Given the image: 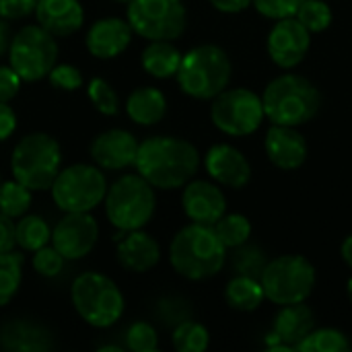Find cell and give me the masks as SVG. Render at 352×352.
<instances>
[{"mask_svg":"<svg viewBox=\"0 0 352 352\" xmlns=\"http://www.w3.org/2000/svg\"><path fill=\"white\" fill-rule=\"evenodd\" d=\"M155 316L165 328H175L186 320H192V307L182 297H163L155 305Z\"/></svg>","mask_w":352,"mask_h":352,"instance_id":"cell-36","label":"cell"},{"mask_svg":"<svg viewBox=\"0 0 352 352\" xmlns=\"http://www.w3.org/2000/svg\"><path fill=\"white\" fill-rule=\"evenodd\" d=\"M14 233H16V248L29 254L52 243V227L39 214H29V212L23 214L14 223Z\"/></svg>","mask_w":352,"mask_h":352,"instance_id":"cell-27","label":"cell"},{"mask_svg":"<svg viewBox=\"0 0 352 352\" xmlns=\"http://www.w3.org/2000/svg\"><path fill=\"white\" fill-rule=\"evenodd\" d=\"M68 260L52 243H47V245L39 248L37 252H33V258H31V266H33L35 274H39L43 278L58 276L64 270V264Z\"/></svg>","mask_w":352,"mask_h":352,"instance_id":"cell-37","label":"cell"},{"mask_svg":"<svg viewBox=\"0 0 352 352\" xmlns=\"http://www.w3.org/2000/svg\"><path fill=\"white\" fill-rule=\"evenodd\" d=\"M23 254L2 252L0 254V307H6L19 293L23 283Z\"/></svg>","mask_w":352,"mask_h":352,"instance_id":"cell-28","label":"cell"},{"mask_svg":"<svg viewBox=\"0 0 352 352\" xmlns=\"http://www.w3.org/2000/svg\"><path fill=\"white\" fill-rule=\"evenodd\" d=\"M204 167L208 175L227 188L241 190L252 182V165L245 155L231 144H214L204 157Z\"/></svg>","mask_w":352,"mask_h":352,"instance_id":"cell-20","label":"cell"},{"mask_svg":"<svg viewBox=\"0 0 352 352\" xmlns=\"http://www.w3.org/2000/svg\"><path fill=\"white\" fill-rule=\"evenodd\" d=\"M138 140L132 132L111 128L97 134L89 146V155L95 165L107 171H120L134 165L138 155Z\"/></svg>","mask_w":352,"mask_h":352,"instance_id":"cell-15","label":"cell"},{"mask_svg":"<svg viewBox=\"0 0 352 352\" xmlns=\"http://www.w3.org/2000/svg\"><path fill=\"white\" fill-rule=\"evenodd\" d=\"M33 14L54 37L74 35L85 23V8L80 0H39Z\"/></svg>","mask_w":352,"mask_h":352,"instance_id":"cell-22","label":"cell"},{"mask_svg":"<svg viewBox=\"0 0 352 352\" xmlns=\"http://www.w3.org/2000/svg\"><path fill=\"white\" fill-rule=\"evenodd\" d=\"M70 301L78 318L97 330L118 324L126 309L124 295L116 280L95 270H87L72 280Z\"/></svg>","mask_w":352,"mask_h":352,"instance_id":"cell-4","label":"cell"},{"mask_svg":"<svg viewBox=\"0 0 352 352\" xmlns=\"http://www.w3.org/2000/svg\"><path fill=\"white\" fill-rule=\"evenodd\" d=\"M233 64L227 52L214 43H202L184 54L175 74L179 89L200 101L214 99L231 82Z\"/></svg>","mask_w":352,"mask_h":352,"instance_id":"cell-5","label":"cell"},{"mask_svg":"<svg viewBox=\"0 0 352 352\" xmlns=\"http://www.w3.org/2000/svg\"><path fill=\"white\" fill-rule=\"evenodd\" d=\"M52 332L33 320L16 318L0 324V349L6 352H47L52 351Z\"/></svg>","mask_w":352,"mask_h":352,"instance_id":"cell-21","label":"cell"},{"mask_svg":"<svg viewBox=\"0 0 352 352\" xmlns=\"http://www.w3.org/2000/svg\"><path fill=\"white\" fill-rule=\"evenodd\" d=\"M14 130H16V113L8 103L0 101V142L8 140L14 134Z\"/></svg>","mask_w":352,"mask_h":352,"instance_id":"cell-44","label":"cell"},{"mask_svg":"<svg viewBox=\"0 0 352 352\" xmlns=\"http://www.w3.org/2000/svg\"><path fill=\"white\" fill-rule=\"evenodd\" d=\"M87 95L93 103V107L103 116H118L120 113V99L116 89L105 78H91L87 87Z\"/></svg>","mask_w":352,"mask_h":352,"instance_id":"cell-35","label":"cell"},{"mask_svg":"<svg viewBox=\"0 0 352 352\" xmlns=\"http://www.w3.org/2000/svg\"><path fill=\"white\" fill-rule=\"evenodd\" d=\"M107 188L109 184L99 165L74 163L60 169L50 192L62 212H91L103 204Z\"/></svg>","mask_w":352,"mask_h":352,"instance_id":"cell-8","label":"cell"},{"mask_svg":"<svg viewBox=\"0 0 352 352\" xmlns=\"http://www.w3.org/2000/svg\"><path fill=\"white\" fill-rule=\"evenodd\" d=\"M316 328V316L311 307L303 303L283 305L280 314L274 320V334L280 340V344L289 346L291 351H297V346L311 334Z\"/></svg>","mask_w":352,"mask_h":352,"instance_id":"cell-23","label":"cell"},{"mask_svg":"<svg viewBox=\"0 0 352 352\" xmlns=\"http://www.w3.org/2000/svg\"><path fill=\"white\" fill-rule=\"evenodd\" d=\"M132 37L134 31L128 21L120 16H103L87 29L85 45L91 56L99 60H111L128 50Z\"/></svg>","mask_w":352,"mask_h":352,"instance_id":"cell-16","label":"cell"},{"mask_svg":"<svg viewBox=\"0 0 352 352\" xmlns=\"http://www.w3.org/2000/svg\"><path fill=\"white\" fill-rule=\"evenodd\" d=\"M262 287L266 293V299L283 305L303 303L309 299L316 287V268L314 264L299 256V254H285L268 262Z\"/></svg>","mask_w":352,"mask_h":352,"instance_id":"cell-10","label":"cell"},{"mask_svg":"<svg viewBox=\"0 0 352 352\" xmlns=\"http://www.w3.org/2000/svg\"><path fill=\"white\" fill-rule=\"evenodd\" d=\"M212 124L229 136H248L256 132L266 118L262 97L245 87L225 89L212 99Z\"/></svg>","mask_w":352,"mask_h":352,"instance_id":"cell-12","label":"cell"},{"mask_svg":"<svg viewBox=\"0 0 352 352\" xmlns=\"http://www.w3.org/2000/svg\"><path fill=\"white\" fill-rule=\"evenodd\" d=\"M311 45V33L303 27L297 16L278 19L268 33V56L270 60L285 70L299 66Z\"/></svg>","mask_w":352,"mask_h":352,"instance_id":"cell-14","label":"cell"},{"mask_svg":"<svg viewBox=\"0 0 352 352\" xmlns=\"http://www.w3.org/2000/svg\"><path fill=\"white\" fill-rule=\"evenodd\" d=\"M62 169L60 142L47 132L25 134L12 148L10 173L31 192H45L52 188Z\"/></svg>","mask_w":352,"mask_h":352,"instance_id":"cell-6","label":"cell"},{"mask_svg":"<svg viewBox=\"0 0 352 352\" xmlns=\"http://www.w3.org/2000/svg\"><path fill=\"white\" fill-rule=\"evenodd\" d=\"M10 39H12L10 25H8V21H6V19H2V16H0V56H6V54H8Z\"/></svg>","mask_w":352,"mask_h":352,"instance_id":"cell-46","label":"cell"},{"mask_svg":"<svg viewBox=\"0 0 352 352\" xmlns=\"http://www.w3.org/2000/svg\"><path fill=\"white\" fill-rule=\"evenodd\" d=\"M295 16L303 23L309 33H322L332 25V8L324 0H303Z\"/></svg>","mask_w":352,"mask_h":352,"instance_id":"cell-34","label":"cell"},{"mask_svg":"<svg viewBox=\"0 0 352 352\" xmlns=\"http://www.w3.org/2000/svg\"><path fill=\"white\" fill-rule=\"evenodd\" d=\"M351 349L349 336L336 328H314L311 334L297 346L301 352H349Z\"/></svg>","mask_w":352,"mask_h":352,"instance_id":"cell-31","label":"cell"},{"mask_svg":"<svg viewBox=\"0 0 352 352\" xmlns=\"http://www.w3.org/2000/svg\"><path fill=\"white\" fill-rule=\"evenodd\" d=\"M99 351L101 352H122L120 346H111V344H107V346H99Z\"/></svg>","mask_w":352,"mask_h":352,"instance_id":"cell-48","label":"cell"},{"mask_svg":"<svg viewBox=\"0 0 352 352\" xmlns=\"http://www.w3.org/2000/svg\"><path fill=\"white\" fill-rule=\"evenodd\" d=\"M99 241V223L91 212H64L52 229V245L68 260L87 258Z\"/></svg>","mask_w":352,"mask_h":352,"instance_id":"cell-13","label":"cell"},{"mask_svg":"<svg viewBox=\"0 0 352 352\" xmlns=\"http://www.w3.org/2000/svg\"><path fill=\"white\" fill-rule=\"evenodd\" d=\"M340 254H342V260L346 262V266H349V268H352V235H349V237L342 241Z\"/></svg>","mask_w":352,"mask_h":352,"instance_id":"cell-47","label":"cell"},{"mask_svg":"<svg viewBox=\"0 0 352 352\" xmlns=\"http://www.w3.org/2000/svg\"><path fill=\"white\" fill-rule=\"evenodd\" d=\"M0 184H2V175H0Z\"/></svg>","mask_w":352,"mask_h":352,"instance_id":"cell-51","label":"cell"},{"mask_svg":"<svg viewBox=\"0 0 352 352\" xmlns=\"http://www.w3.org/2000/svg\"><path fill=\"white\" fill-rule=\"evenodd\" d=\"M116 260L124 270L144 274L159 264L161 248L157 239L142 229L120 231L116 237Z\"/></svg>","mask_w":352,"mask_h":352,"instance_id":"cell-17","label":"cell"},{"mask_svg":"<svg viewBox=\"0 0 352 352\" xmlns=\"http://www.w3.org/2000/svg\"><path fill=\"white\" fill-rule=\"evenodd\" d=\"M270 163L283 171H295L307 161V140L295 126L272 124L264 138Z\"/></svg>","mask_w":352,"mask_h":352,"instance_id":"cell-19","label":"cell"},{"mask_svg":"<svg viewBox=\"0 0 352 352\" xmlns=\"http://www.w3.org/2000/svg\"><path fill=\"white\" fill-rule=\"evenodd\" d=\"M47 80L52 87H56L60 91H68V93L82 87V74L74 64H56L50 70Z\"/></svg>","mask_w":352,"mask_h":352,"instance_id":"cell-39","label":"cell"},{"mask_svg":"<svg viewBox=\"0 0 352 352\" xmlns=\"http://www.w3.org/2000/svg\"><path fill=\"white\" fill-rule=\"evenodd\" d=\"M39 0H0V16L6 21H19L35 12Z\"/></svg>","mask_w":352,"mask_h":352,"instance_id":"cell-41","label":"cell"},{"mask_svg":"<svg viewBox=\"0 0 352 352\" xmlns=\"http://www.w3.org/2000/svg\"><path fill=\"white\" fill-rule=\"evenodd\" d=\"M23 78L14 72V68L10 64L0 66V101L8 103L10 99H14L21 91Z\"/></svg>","mask_w":352,"mask_h":352,"instance_id":"cell-42","label":"cell"},{"mask_svg":"<svg viewBox=\"0 0 352 352\" xmlns=\"http://www.w3.org/2000/svg\"><path fill=\"white\" fill-rule=\"evenodd\" d=\"M184 54L167 39L151 41L140 56L142 68L155 78H171L177 74Z\"/></svg>","mask_w":352,"mask_h":352,"instance_id":"cell-25","label":"cell"},{"mask_svg":"<svg viewBox=\"0 0 352 352\" xmlns=\"http://www.w3.org/2000/svg\"><path fill=\"white\" fill-rule=\"evenodd\" d=\"M33 202V192L16 182L14 177L0 184V212H4L10 219H21L29 212Z\"/></svg>","mask_w":352,"mask_h":352,"instance_id":"cell-30","label":"cell"},{"mask_svg":"<svg viewBox=\"0 0 352 352\" xmlns=\"http://www.w3.org/2000/svg\"><path fill=\"white\" fill-rule=\"evenodd\" d=\"M126 113L138 126H155L167 113V97L157 87H138L126 99Z\"/></svg>","mask_w":352,"mask_h":352,"instance_id":"cell-24","label":"cell"},{"mask_svg":"<svg viewBox=\"0 0 352 352\" xmlns=\"http://www.w3.org/2000/svg\"><path fill=\"white\" fill-rule=\"evenodd\" d=\"M252 4L256 6V10L260 14L278 21V19L295 16V12L303 4V0H254Z\"/></svg>","mask_w":352,"mask_h":352,"instance_id":"cell-40","label":"cell"},{"mask_svg":"<svg viewBox=\"0 0 352 352\" xmlns=\"http://www.w3.org/2000/svg\"><path fill=\"white\" fill-rule=\"evenodd\" d=\"M103 206L118 231L144 229L157 210L155 188L140 173H126L107 188Z\"/></svg>","mask_w":352,"mask_h":352,"instance_id":"cell-7","label":"cell"},{"mask_svg":"<svg viewBox=\"0 0 352 352\" xmlns=\"http://www.w3.org/2000/svg\"><path fill=\"white\" fill-rule=\"evenodd\" d=\"M214 231L217 235L221 237L223 245L227 250H233L237 245H243L250 241V235H252V223L245 214H223L214 225Z\"/></svg>","mask_w":352,"mask_h":352,"instance_id":"cell-32","label":"cell"},{"mask_svg":"<svg viewBox=\"0 0 352 352\" xmlns=\"http://www.w3.org/2000/svg\"><path fill=\"white\" fill-rule=\"evenodd\" d=\"M126 346L132 352H153L159 349V334L148 322H134L126 332Z\"/></svg>","mask_w":352,"mask_h":352,"instance_id":"cell-38","label":"cell"},{"mask_svg":"<svg viewBox=\"0 0 352 352\" xmlns=\"http://www.w3.org/2000/svg\"><path fill=\"white\" fill-rule=\"evenodd\" d=\"M231 270L239 276H252L262 280L264 270L268 266V256L260 245H252V243H243L233 248L231 254Z\"/></svg>","mask_w":352,"mask_h":352,"instance_id":"cell-29","label":"cell"},{"mask_svg":"<svg viewBox=\"0 0 352 352\" xmlns=\"http://www.w3.org/2000/svg\"><path fill=\"white\" fill-rule=\"evenodd\" d=\"M171 340H173V349L177 352H204L210 344V334L202 324L194 320H186L173 328Z\"/></svg>","mask_w":352,"mask_h":352,"instance_id":"cell-33","label":"cell"},{"mask_svg":"<svg viewBox=\"0 0 352 352\" xmlns=\"http://www.w3.org/2000/svg\"><path fill=\"white\" fill-rule=\"evenodd\" d=\"M208 2H210L217 10L233 14V12H241V10H245L248 6H252L254 0H208Z\"/></svg>","mask_w":352,"mask_h":352,"instance_id":"cell-45","label":"cell"},{"mask_svg":"<svg viewBox=\"0 0 352 352\" xmlns=\"http://www.w3.org/2000/svg\"><path fill=\"white\" fill-rule=\"evenodd\" d=\"M113 2H120V4H128L130 0H113Z\"/></svg>","mask_w":352,"mask_h":352,"instance_id":"cell-50","label":"cell"},{"mask_svg":"<svg viewBox=\"0 0 352 352\" xmlns=\"http://www.w3.org/2000/svg\"><path fill=\"white\" fill-rule=\"evenodd\" d=\"M6 56L23 82H37L47 78L50 70L58 64V43L39 23L23 25L12 35Z\"/></svg>","mask_w":352,"mask_h":352,"instance_id":"cell-9","label":"cell"},{"mask_svg":"<svg viewBox=\"0 0 352 352\" xmlns=\"http://www.w3.org/2000/svg\"><path fill=\"white\" fill-rule=\"evenodd\" d=\"M136 171L159 190L184 188L200 169L198 148L177 136H151L138 144Z\"/></svg>","mask_w":352,"mask_h":352,"instance_id":"cell-1","label":"cell"},{"mask_svg":"<svg viewBox=\"0 0 352 352\" xmlns=\"http://www.w3.org/2000/svg\"><path fill=\"white\" fill-rule=\"evenodd\" d=\"M182 208L192 223L214 225L227 212V200L217 184L196 179L184 186Z\"/></svg>","mask_w":352,"mask_h":352,"instance_id":"cell-18","label":"cell"},{"mask_svg":"<svg viewBox=\"0 0 352 352\" xmlns=\"http://www.w3.org/2000/svg\"><path fill=\"white\" fill-rule=\"evenodd\" d=\"M126 21L132 31L148 41H173L188 27V12L182 0H130Z\"/></svg>","mask_w":352,"mask_h":352,"instance_id":"cell-11","label":"cell"},{"mask_svg":"<svg viewBox=\"0 0 352 352\" xmlns=\"http://www.w3.org/2000/svg\"><path fill=\"white\" fill-rule=\"evenodd\" d=\"M169 262L179 276L188 280H206L223 270L227 248L212 225L190 223L171 239Z\"/></svg>","mask_w":352,"mask_h":352,"instance_id":"cell-2","label":"cell"},{"mask_svg":"<svg viewBox=\"0 0 352 352\" xmlns=\"http://www.w3.org/2000/svg\"><path fill=\"white\" fill-rule=\"evenodd\" d=\"M264 299H266V293H264L262 280L252 278V276L235 274L225 289V301L235 311H254L262 305Z\"/></svg>","mask_w":352,"mask_h":352,"instance_id":"cell-26","label":"cell"},{"mask_svg":"<svg viewBox=\"0 0 352 352\" xmlns=\"http://www.w3.org/2000/svg\"><path fill=\"white\" fill-rule=\"evenodd\" d=\"M16 248V233H14V219L0 212V254L12 252Z\"/></svg>","mask_w":352,"mask_h":352,"instance_id":"cell-43","label":"cell"},{"mask_svg":"<svg viewBox=\"0 0 352 352\" xmlns=\"http://www.w3.org/2000/svg\"><path fill=\"white\" fill-rule=\"evenodd\" d=\"M262 103L264 113L272 124L299 128L318 116L322 107V93L309 78L287 72L268 82Z\"/></svg>","mask_w":352,"mask_h":352,"instance_id":"cell-3","label":"cell"},{"mask_svg":"<svg viewBox=\"0 0 352 352\" xmlns=\"http://www.w3.org/2000/svg\"><path fill=\"white\" fill-rule=\"evenodd\" d=\"M346 295H349V301L352 303V276H351V280L346 283Z\"/></svg>","mask_w":352,"mask_h":352,"instance_id":"cell-49","label":"cell"}]
</instances>
